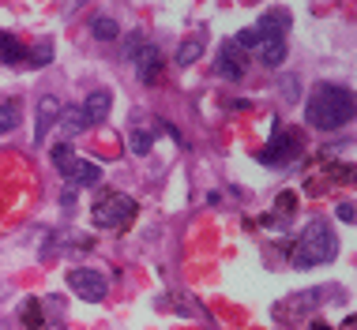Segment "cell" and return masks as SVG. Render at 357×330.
Here are the masks:
<instances>
[{
  "mask_svg": "<svg viewBox=\"0 0 357 330\" xmlns=\"http://www.w3.org/2000/svg\"><path fill=\"white\" fill-rule=\"evenodd\" d=\"M124 53H128V56H136V53H139V34H132V38H128V49H124Z\"/></svg>",
  "mask_w": 357,
  "mask_h": 330,
  "instance_id": "cell-24",
  "label": "cell"
},
{
  "mask_svg": "<svg viewBox=\"0 0 357 330\" xmlns=\"http://www.w3.org/2000/svg\"><path fill=\"white\" fill-rule=\"evenodd\" d=\"M4 38H8V34H4V30H0V42H4Z\"/></svg>",
  "mask_w": 357,
  "mask_h": 330,
  "instance_id": "cell-25",
  "label": "cell"
},
{
  "mask_svg": "<svg viewBox=\"0 0 357 330\" xmlns=\"http://www.w3.org/2000/svg\"><path fill=\"white\" fill-rule=\"evenodd\" d=\"M286 27H290L286 8H271V12H264V15H260V23H256V30H260V34H267V38H282Z\"/></svg>",
  "mask_w": 357,
  "mask_h": 330,
  "instance_id": "cell-11",
  "label": "cell"
},
{
  "mask_svg": "<svg viewBox=\"0 0 357 330\" xmlns=\"http://www.w3.org/2000/svg\"><path fill=\"white\" fill-rule=\"evenodd\" d=\"M293 150H297V143L290 139V135H279V143H271L267 150H260V162L271 165V162H282V158H290Z\"/></svg>",
  "mask_w": 357,
  "mask_h": 330,
  "instance_id": "cell-14",
  "label": "cell"
},
{
  "mask_svg": "<svg viewBox=\"0 0 357 330\" xmlns=\"http://www.w3.org/2000/svg\"><path fill=\"white\" fill-rule=\"evenodd\" d=\"M109 109H113V94H109L106 86H98V91H91V94H87L83 113H87V120H91V124L106 120V117H109Z\"/></svg>",
  "mask_w": 357,
  "mask_h": 330,
  "instance_id": "cell-9",
  "label": "cell"
},
{
  "mask_svg": "<svg viewBox=\"0 0 357 330\" xmlns=\"http://www.w3.org/2000/svg\"><path fill=\"white\" fill-rule=\"evenodd\" d=\"M320 300H323L320 293H297V296H290V300L275 304V316H279V319H293V311H301L297 319H305V316H312V311H316V304H320Z\"/></svg>",
  "mask_w": 357,
  "mask_h": 330,
  "instance_id": "cell-8",
  "label": "cell"
},
{
  "mask_svg": "<svg viewBox=\"0 0 357 330\" xmlns=\"http://www.w3.org/2000/svg\"><path fill=\"white\" fill-rule=\"evenodd\" d=\"M305 120L320 132H338L354 120V94L346 86L335 83H320L305 102Z\"/></svg>",
  "mask_w": 357,
  "mask_h": 330,
  "instance_id": "cell-1",
  "label": "cell"
},
{
  "mask_svg": "<svg viewBox=\"0 0 357 330\" xmlns=\"http://www.w3.org/2000/svg\"><path fill=\"white\" fill-rule=\"evenodd\" d=\"M91 34L98 38V42H117L121 27H117L113 15H94V19H91Z\"/></svg>",
  "mask_w": 357,
  "mask_h": 330,
  "instance_id": "cell-15",
  "label": "cell"
},
{
  "mask_svg": "<svg viewBox=\"0 0 357 330\" xmlns=\"http://www.w3.org/2000/svg\"><path fill=\"white\" fill-rule=\"evenodd\" d=\"M256 53H260V60H264L267 68H279V64L286 60V42H282V38H267V34H260Z\"/></svg>",
  "mask_w": 357,
  "mask_h": 330,
  "instance_id": "cell-13",
  "label": "cell"
},
{
  "mask_svg": "<svg viewBox=\"0 0 357 330\" xmlns=\"http://www.w3.org/2000/svg\"><path fill=\"white\" fill-rule=\"evenodd\" d=\"M335 255H338L335 233L327 229V222L312 218V222H305V229H301V237H297V244H293L290 259H293V267H297V270H305V267L331 263Z\"/></svg>",
  "mask_w": 357,
  "mask_h": 330,
  "instance_id": "cell-2",
  "label": "cell"
},
{
  "mask_svg": "<svg viewBox=\"0 0 357 330\" xmlns=\"http://www.w3.org/2000/svg\"><path fill=\"white\" fill-rule=\"evenodd\" d=\"M49 60H53V45H38V53H27V64H34V68H45Z\"/></svg>",
  "mask_w": 357,
  "mask_h": 330,
  "instance_id": "cell-21",
  "label": "cell"
},
{
  "mask_svg": "<svg viewBox=\"0 0 357 330\" xmlns=\"http://www.w3.org/2000/svg\"><path fill=\"white\" fill-rule=\"evenodd\" d=\"M15 128H19V109H15V102H8V106H0V135L15 132Z\"/></svg>",
  "mask_w": 357,
  "mask_h": 330,
  "instance_id": "cell-19",
  "label": "cell"
},
{
  "mask_svg": "<svg viewBox=\"0 0 357 330\" xmlns=\"http://www.w3.org/2000/svg\"><path fill=\"white\" fill-rule=\"evenodd\" d=\"M57 120H60V102L53 98V94H45V98L38 102V117H34V143H42Z\"/></svg>",
  "mask_w": 357,
  "mask_h": 330,
  "instance_id": "cell-7",
  "label": "cell"
},
{
  "mask_svg": "<svg viewBox=\"0 0 357 330\" xmlns=\"http://www.w3.org/2000/svg\"><path fill=\"white\" fill-rule=\"evenodd\" d=\"M244 68H249L244 53L237 49L233 42H222L218 53H214V71H218L222 79H244Z\"/></svg>",
  "mask_w": 357,
  "mask_h": 330,
  "instance_id": "cell-5",
  "label": "cell"
},
{
  "mask_svg": "<svg viewBox=\"0 0 357 330\" xmlns=\"http://www.w3.org/2000/svg\"><path fill=\"white\" fill-rule=\"evenodd\" d=\"M128 150L132 154H150V132H143V128H132L128 132Z\"/></svg>",
  "mask_w": 357,
  "mask_h": 330,
  "instance_id": "cell-18",
  "label": "cell"
},
{
  "mask_svg": "<svg viewBox=\"0 0 357 330\" xmlns=\"http://www.w3.org/2000/svg\"><path fill=\"white\" fill-rule=\"evenodd\" d=\"M76 162V150H71V143H60V147H53V165L65 173V169Z\"/></svg>",
  "mask_w": 357,
  "mask_h": 330,
  "instance_id": "cell-20",
  "label": "cell"
},
{
  "mask_svg": "<svg viewBox=\"0 0 357 330\" xmlns=\"http://www.w3.org/2000/svg\"><path fill=\"white\" fill-rule=\"evenodd\" d=\"M19 319H23V327H30V330L45 327V319H42V300H34V296H27V300L19 304Z\"/></svg>",
  "mask_w": 357,
  "mask_h": 330,
  "instance_id": "cell-16",
  "label": "cell"
},
{
  "mask_svg": "<svg viewBox=\"0 0 357 330\" xmlns=\"http://www.w3.org/2000/svg\"><path fill=\"white\" fill-rule=\"evenodd\" d=\"M60 128H65V139H71V135H83L87 128H91L83 106H65V109H60Z\"/></svg>",
  "mask_w": 357,
  "mask_h": 330,
  "instance_id": "cell-12",
  "label": "cell"
},
{
  "mask_svg": "<svg viewBox=\"0 0 357 330\" xmlns=\"http://www.w3.org/2000/svg\"><path fill=\"white\" fill-rule=\"evenodd\" d=\"M200 56H203V38L196 34V38H188V42L177 49V64H185V68H188V64H196Z\"/></svg>",
  "mask_w": 357,
  "mask_h": 330,
  "instance_id": "cell-17",
  "label": "cell"
},
{
  "mask_svg": "<svg viewBox=\"0 0 357 330\" xmlns=\"http://www.w3.org/2000/svg\"><path fill=\"white\" fill-rule=\"evenodd\" d=\"M91 218L98 229H121L124 222H132L136 218V199L132 196H102L98 203H94V211H91Z\"/></svg>",
  "mask_w": 357,
  "mask_h": 330,
  "instance_id": "cell-3",
  "label": "cell"
},
{
  "mask_svg": "<svg viewBox=\"0 0 357 330\" xmlns=\"http://www.w3.org/2000/svg\"><path fill=\"white\" fill-rule=\"evenodd\" d=\"M60 176H65L71 188H98V184H102V165L91 162V158H76Z\"/></svg>",
  "mask_w": 357,
  "mask_h": 330,
  "instance_id": "cell-6",
  "label": "cell"
},
{
  "mask_svg": "<svg viewBox=\"0 0 357 330\" xmlns=\"http://www.w3.org/2000/svg\"><path fill=\"white\" fill-rule=\"evenodd\" d=\"M60 207H65V211H71V207H76V191H65V196H60Z\"/></svg>",
  "mask_w": 357,
  "mask_h": 330,
  "instance_id": "cell-23",
  "label": "cell"
},
{
  "mask_svg": "<svg viewBox=\"0 0 357 330\" xmlns=\"http://www.w3.org/2000/svg\"><path fill=\"white\" fill-rule=\"evenodd\" d=\"M158 71H162V53H158L154 45L139 49L136 53V75H139V83H154Z\"/></svg>",
  "mask_w": 357,
  "mask_h": 330,
  "instance_id": "cell-10",
  "label": "cell"
},
{
  "mask_svg": "<svg viewBox=\"0 0 357 330\" xmlns=\"http://www.w3.org/2000/svg\"><path fill=\"white\" fill-rule=\"evenodd\" d=\"M68 289H76V296H83V300L98 304V300H106L109 281H106V274H98V270L79 267V270H71V274H68Z\"/></svg>",
  "mask_w": 357,
  "mask_h": 330,
  "instance_id": "cell-4",
  "label": "cell"
},
{
  "mask_svg": "<svg viewBox=\"0 0 357 330\" xmlns=\"http://www.w3.org/2000/svg\"><path fill=\"white\" fill-rule=\"evenodd\" d=\"M338 222H354V203H338Z\"/></svg>",
  "mask_w": 357,
  "mask_h": 330,
  "instance_id": "cell-22",
  "label": "cell"
}]
</instances>
